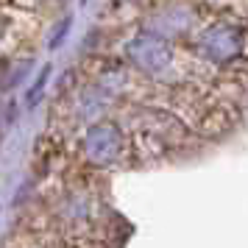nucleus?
Listing matches in <instances>:
<instances>
[{
    "label": "nucleus",
    "mask_w": 248,
    "mask_h": 248,
    "mask_svg": "<svg viewBox=\"0 0 248 248\" xmlns=\"http://www.w3.org/2000/svg\"><path fill=\"white\" fill-rule=\"evenodd\" d=\"M47 76H50V67H47V70H42V76H39V78H36L34 90H31V95H28V103H36V98H39V95H42V87H45Z\"/></svg>",
    "instance_id": "nucleus-5"
},
{
    "label": "nucleus",
    "mask_w": 248,
    "mask_h": 248,
    "mask_svg": "<svg viewBox=\"0 0 248 248\" xmlns=\"http://www.w3.org/2000/svg\"><path fill=\"white\" fill-rule=\"evenodd\" d=\"M78 151L87 165H92V168H98V170H109L123 162V156L128 154V145H125L123 128L117 123L98 120V123H92L81 134Z\"/></svg>",
    "instance_id": "nucleus-2"
},
{
    "label": "nucleus",
    "mask_w": 248,
    "mask_h": 248,
    "mask_svg": "<svg viewBox=\"0 0 248 248\" xmlns=\"http://www.w3.org/2000/svg\"><path fill=\"white\" fill-rule=\"evenodd\" d=\"M3 39H6V17H0V45H3Z\"/></svg>",
    "instance_id": "nucleus-6"
},
{
    "label": "nucleus",
    "mask_w": 248,
    "mask_h": 248,
    "mask_svg": "<svg viewBox=\"0 0 248 248\" xmlns=\"http://www.w3.org/2000/svg\"><path fill=\"white\" fill-rule=\"evenodd\" d=\"M198 53L217 67H246L248 64V28L234 23H215L203 28L198 39Z\"/></svg>",
    "instance_id": "nucleus-1"
},
{
    "label": "nucleus",
    "mask_w": 248,
    "mask_h": 248,
    "mask_svg": "<svg viewBox=\"0 0 248 248\" xmlns=\"http://www.w3.org/2000/svg\"><path fill=\"white\" fill-rule=\"evenodd\" d=\"M134 134H140V142L151 154H165L173 145H179L187 128L176 114L162 109H137L134 114Z\"/></svg>",
    "instance_id": "nucleus-3"
},
{
    "label": "nucleus",
    "mask_w": 248,
    "mask_h": 248,
    "mask_svg": "<svg viewBox=\"0 0 248 248\" xmlns=\"http://www.w3.org/2000/svg\"><path fill=\"white\" fill-rule=\"evenodd\" d=\"M125 56L137 67V73H142L148 78H156V81L170 78V73L176 70V53H173L170 42L154 34L134 36L125 45Z\"/></svg>",
    "instance_id": "nucleus-4"
}]
</instances>
